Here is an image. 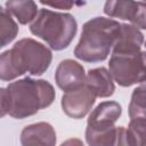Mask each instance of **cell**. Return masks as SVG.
<instances>
[{
  "label": "cell",
  "mask_w": 146,
  "mask_h": 146,
  "mask_svg": "<svg viewBox=\"0 0 146 146\" xmlns=\"http://www.w3.org/2000/svg\"><path fill=\"white\" fill-rule=\"evenodd\" d=\"M120 25L117 21L106 17H95L86 22L74 49L75 57L87 63L105 60L116 40Z\"/></svg>",
  "instance_id": "obj_1"
},
{
  "label": "cell",
  "mask_w": 146,
  "mask_h": 146,
  "mask_svg": "<svg viewBox=\"0 0 146 146\" xmlns=\"http://www.w3.org/2000/svg\"><path fill=\"white\" fill-rule=\"evenodd\" d=\"M10 96L9 115L15 119H25L36 114L55 100V89L46 80L24 78L11 82L7 87Z\"/></svg>",
  "instance_id": "obj_2"
},
{
  "label": "cell",
  "mask_w": 146,
  "mask_h": 146,
  "mask_svg": "<svg viewBox=\"0 0 146 146\" xmlns=\"http://www.w3.org/2000/svg\"><path fill=\"white\" fill-rule=\"evenodd\" d=\"M30 31L42 39L54 50H63L74 39L78 24L73 15L68 13L40 9L30 25Z\"/></svg>",
  "instance_id": "obj_3"
},
{
  "label": "cell",
  "mask_w": 146,
  "mask_h": 146,
  "mask_svg": "<svg viewBox=\"0 0 146 146\" xmlns=\"http://www.w3.org/2000/svg\"><path fill=\"white\" fill-rule=\"evenodd\" d=\"M108 68L113 81L122 87L143 83L145 80V52L143 50L135 54L112 52Z\"/></svg>",
  "instance_id": "obj_4"
},
{
  "label": "cell",
  "mask_w": 146,
  "mask_h": 146,
  "mask_svg": "<svg viewBox=\"0 0 146 146\" xmlns=\"http://www.w3.org/2000/svg\"><path fill=\"white\" fill-rule=\"evenodd\" d=\"M14 48L18 51L26 73L31 75H41L50 66L52 55L42 43L31 39L24 38L14 44Z\"/></svg>",
  "instance_id": "obj_5"
},
{
  "label": "cell",
  "mask_w": 146,
  "mask_h": 146,
  "mask_svg": "<svg viewBox=\"0 0 146 146\" xmlns=\"http://www.w3.org/2000/svg\"><path fill=\"white\" fill-rule=\"evenodd\" d=\"M145 9V2L141 0H106L104 6L107 16L128 21L140 30L146 29Z\"/></svg>",
  "instance_id": "obj_6"
},
{
  "label": "cell",
  "mask_w": 146,
  "mask_h": 146,
  "mask_svg": "<svg viewBox=\"0 0 146 146\" xmlns=\"http://www.w3.org/2000/svg\"><path fill=\"white\" fill-rule=\"evenodd\" d=\"M96 100L94 92L83 84L82 87L66 91L62 97V108L64 113L73 119H81L86 116L92 108Z\"/></svg>",
  "instance_id": "obj_7"
},
{
  "label": "cell",
  "mask_w": 146,
  "mask_h": 146,
  "mask_svg": "<svg viewBox=\"0 0 146 146\" xmlns=\"http://www.w3.org/2000/svg\"><path fill=\"white\" fill-rule=\"evenodd\" d=\"M122 107L114 100L103 102L91 111L87 122L89 131H104L114 127L117 119L121 116Z\"/></svg>",
  "instance_id": "obj_8"
},
{
  "label": "cell",
  "mask_w": 146,
  "mask_h": 146,
  "mask_svg": "<svg viewBox=\"0 0 146 146\" xmlns=\"http://www.w3.org/2000/svg\"><path fill=\"white\" fill-rule=\"evenodd\" d=\"M55 81L56 84L65 92L78 89L84 84V68L81 64L73 59H64L56 68Z\"/></svg>",
  "instance_id": "obj_9"
},
{
  "label": "cell",
  "mask_w": 146,
  "mask_h": 146,
  "mask_svg": "<svg viewBox=\"0 0 146 146\" xmlns=\"http://www.w3.org/2000/svg\"><path fill=\"white\" fill-rule=\"evenodd\" d=\"M144 43V34L132 24H121L116 40L112 47V52L135 54L141 51Z\"/></svg>",
  "instance_id": "obj_10"
},
{
  "label": "cell",
  "mask_w": 146,
  "mask_h": 146,
  "mask_svg": "<svg viewBox=\"0 0 146 146\" xmlns=\"http://www.w3.org/2000/svg\"><path fill=\"white\" fill-rule=\"evenodd\" d=\"M21 144L24 146L49 145L56 144V132L51 124L47 122H38L25 127L21 133Z\"/></svg>",
  "instance_id": "obj_11"
},
{
  "label": "cell",
  "mask_w": 146,
  "mask_h": 146,
  "mask_svg": "<svg viewBox=\"0 0 146 146\" xmlns=\"http://www.w3.org/2000/svg\"><path fill=\"white\" fill-rule=\"evenodd\" d=\"M84 84L94 92L96 97L106 98L114 94V81L105 67H96L86 74Z\"/></svg>",
  "instance_id": "obj_12"
},
{
  "label": "cell",
  "mask_w": 146,
  "mask_h": 146,
  "mask_svg": "<svg viewBox=\"0 0 146 146\" xmlns=\"http://www.w3.org/2000/svg\"><path fill=\"white\" fill-rule=\"evenodd\" d=\"M25 73L22 58L14 47L0 54V80L11 81Z\"/></svg>",
  "instance_id": "obj_13"
},
{
  "label": "cell",
  "mask_w": 146,
  "mask_h": 146,
  "mask_svg": "<svg viewBox=\"0 0 146 146\" xmlns=\"http://www.w3.org/2000/svg\"><path fill=\"white\" fill-rule=\"evenodd\" d=\"M6 9L24 25L31 23L39 11L36 3L33 0H7Z\"/></svg>",
  "instance_id": "obj_14"
},
{
  "label": "cell",
  "mask_w": 146,
  "mask_h": 146,
  "mask_svg": "<svg viewBox=\"0 0 146 146\" xmlns=\"http://www.w3.org/2000/svg\"><path fill=\"white\" fill-rule=\"evenodd\" d=\"M129 116L131 122H145L146 120L144 82L137 87L131 95V100L129 104Z\"/></svg>",
  "instance_id": "obj_15"
},
{
  "label": "cell",
  "mask_w": 146,
  "mask_h": 146,
  "mask_svg": "<svg viewBox=\"0 0 146 146\" xmlns=\"http://www.w3.org/2000/svg\"><path fill=\"white\" fill-rule=\"evenodd\" d=\"M18 33V25L7 9L0 6V49L9 44Z\"/></svg>",
  "instance_id": "obj_16"
},
{
  "label": "cell",
  "mask_w": 146,
  "mask_h": 146,
  "mask_svg": "<svg viewBox=\"0 0 146 146\" xmlns=\"http://www.w3.org/2000/svg\"><path fill=\"white\" fill-rule=\"evenodd\" d=\"M117 127L104 131H89L86 130V139L89 145L99 146V145H116Z\"/></svg>",
  "instance_id": "obj_17"
},
{
  "label": "cell",
  "mask_w": 146,
  "mask_h": 146,
  "mask_svg": "<svg viewBox=\"0 0 146 146\" xmlns=\"http://www.w3.org/2000/svg\"><path fill=\"white\" fill-rule=\"evenodd\" d=\"M10 110V96L7 88H0V117H3Z\"/></svg>",
  "instance_id": "obj_18"
},
{
  "label": "cell",
  "mask_w": 146,
  "mask_h": 146,
  "mask_svg": "<svg viewBox=\"0 0 146 146\" xmlns=\"http://www.w3.org/2000/svg\"><path fill=\"white\" fill-rule=\"evenodd\" d=\"M40 2L42 5L57 8V9H64V10L71 9L75 5V0H40Z\"/></svg>",
  "instance_id": "obj_19"
},
{
  "label": "cell",
  "mask_w": 146,
  "mask_h": 146,
  "mask_svg": "<svg viewBox=\"0 0 146 146\" xmlns=\"http://www.w3.org/2000/svg\"><path fill=\"white\" fill-rule=\"evenodd\" d=\"M141 1H144V0H141Z\"/></svg>",
  "instance_id": "obj_20"
}]
</instances>
